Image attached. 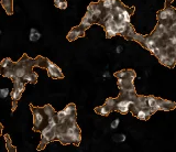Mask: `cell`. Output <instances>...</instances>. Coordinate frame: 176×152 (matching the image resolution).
<instances>
[{
	"label": "cell",
	"mask_w": 176,
	"mask_h": 152,
	"mask_svg": "<svg viewBox=\"0 0 176 152\" xmlns=\"http://www.w3.org/2000/svg\"><path fill=\"white\" fill-rule=\"evenodd\" d=\"M41 136H42V142L39 146V150H42L46 146V143L54 140L56 137V127L54 128V127H51L47 124L45 128L41 131Z\"/></svg>",
	"instance_id": "1"
},
{
	"label": "cell",
	"mask_w": 176,
	"mask_h": 152,
	"mask_svg": "<svg viewBox=\"0 0 176 152\" xmlns=\"http://www.w3.org/2000/svg\"><path fill=\"white\" fill-rule=\"evenodd\" d=\"M46 69H47V74L52 78H63L64 75L62 73V69H59L57 65L53 63L52 61L46 60Z\"/></svg>",
	"instance_id": "2"
},
{
	"label": "cell",
	"mask_w": 176,
	"mask_h": 152,
	"mask_svg": "<svg viewBox=\"0 0 176 152\" xmlns=\"http://www.w3.org/2000/svg\"><path fill=\"white\" fill-rule=\"evenodd\" d=\"M30 107H31V110L33 111V128H34V130H39L43 120H44L43 112L41 111V108L33 107L32 105Z\"/></svg>",
	"instance_id": "3"
},
{
	"label": "cell",
	"mask_w": 176,
	"mask_h": 152,
	"mask_svg": "<svg viewBox=\"0 0 176 152\" xmlns=\"http://www.w3.org/2000/svg\"><path fill=\"white\" fill-rule=\"evenodd\" d=\"M134 101L133 100H129V99H126V98H122L121 100L116 101V105H115V110L119 111L120 114H128V111L130 110V107L132 106Z\"/></svg>",
	"instance_id": "4"
},
{
	"label": "cell",
	"mask_w": 176,
	"mask_h": 152,
	"mask_svg": "<svg viewBox=\"0 0 176 152\" xmlns=\"http://www.w3.org/2000/svg\"><path fill=\"white\" fill-rule=\"evenodd\" d=\"M88 11H90L91 14L94 16V19H95V22L101 20L102 18V7L100 5V2L98 4H90L88 6Z\"/></svg>",
	"instance_id": "5"
},
{
	"label": "cell",
	"mask_w": 176,
	"mask_h": 152,
	"mask_svg": "<svg viewBox=\"0 0 176 152\" xmlns=\"http://www.w3.org/2000/svg\"><path fill=\"white\" fill-rule=\"evenodd\" d=\"M175 103L170 100H165V99H161L158 98V110H164V111H170L175 108Z\"/></svg>",
	"instance_id": "6"
},
{
	"label": "cell",
	"mask_w": 176,
	"mask_h": 152,
	"mask_svg": "<svg viewBox=\"0 0 176 152\" xmlns=\"http://www.w3.org/2000/svg\"><path fill=\"white\" fill-rule=\"evenodd\" d=\"M85 35V30H83L81 27H77V28H73L69 33L67 34L68 41H75L76 39Z\"/></svg>",
	"instance_id": "7"
},
{
	"label": "cell",
	"mask_w": 176,
	"mask_h": 152,
	"mask_svg": "<svg viewBox=\"0 0 176 152\" xmlns=\"http://www.w3.org/2000/svg\"><path fill=\"white\" fill-rule=\"evenodd\" d=\"M104 28L105 31H106V34H107V37H113L118 34V31L116 29V22L104 24Z\"/></svg>",
	"instance_id": "8"
},
{
	"label": "cell",
	"mask_w": 176,
	"mask_h": 152,
	"mask_svg": "<svg viewBox=\"0 0 176 152\" xmlns=\"http://www.w3.org/2000/svg\"><path fill=\"white\" fill-rule=\"evenodd\" d=\"M158 41H160V40H158ZM158 40H155L153 37H144V41H143L142 44L145 46L146 50H149L150 52H153L154 46L158 45Z\"/></svg>",
	"instance_id": "9"
},
{
	"label": "cell",
	"mask_w": 176,
	"mask_h": 152,
	"mask_svg": "<svg viewBox=\"0 0 176 152\" xmlns=\"http://www.w3.org/2000/svg\"><path fill=\"white\" fill-rule=\"evenodd\" d=\"M151 115H152V111L149 108H140L136 111V118L140 120H148Z\"/></svg>",
	"instance_id": "10"
},
{
	"label": "cell",
	"mask_w": 176,
	"mask_h": 152,
	"mask_svg": "<svg viewBox=\"0 0 176 152\" xmlns=\"http://www.w3.org/2000/svg\"><path fill=\"white\" fill-rule=\"evenodd\" d=\"M146 105L148 108L152 111V114L158 111V98L153 96H146Z\"/></svg>",
	"instance_id": "11"
},
{
	"label": "cell",
	"mask_w": 176,
	"mask_h": 152,
	"mask_svg": "<svg viewBox=\"0 0 176 152\" xmlns=\"http://www.w3.org/2000/svg\"><path fill=\"white\" fill-rule=\"evenodd\" d=\"M116 76L118 78H133L136 77V73L133 71H128V69H122L120 72L116 73Z\"/></svg>",
	"instance_id": "12"
},
{
	"label": "cell",
	"mask_w": 176,
	"mask_h": 152,
	"mask_svg": "<svg viewBox=\"0 0 176 152\" xmlns=\"http://www.w3.org/2000/svg\"><path fill=\"white\" fill-rule=\"evenodd\" d=\"M21 79H22L23 82H25V83L34 84L36 82V79H37V75L34 72H28Z\"/></svg>",
	"instance_id": "13"
},
{
	"label": "cell",
	"mask_w": 176,
	"mask_h": 152,
	"mask_svg": "<svg viewBox=\"0 0 176 152\" xmlns=\"http://www.w3.org/2000/svg\"><path fill=\"white\" fill-rule=\"evenodd\" d=\"M1 5L6 10V12L8 14H12L13 12V5H12V0H1Z\"/></svg>",
	"instance_id": "14"
},
{
	"label": "cell",
	"mask_w": 176,
	"mask_h": 152,
	"mask_svg": "<svg viewBox=\"0 0 176 152\" xmlns=\"http://www.w3.org/2000/svg\"><path fill=\"white\" fill-rule=\"evenodd\" d=\"M13 63H12V61L10 60V59H4V60L1 61V63H0V71L1 69H5V71H7V69H13Z\"/></svg>",
	"instance_id": "15"
},
{
	"label": "cell",
	"mask_w": 176,
	"mask_h": 152,
	"mask_svg": "<svg viewBox=\"0 0 176 152\" xmlns=\"http://www.w3.org/2000/svg\"><path fill=\"white\" fill-rule=\"evenodd\" d=\"M66 117H71V116H76V107L74 104H69L63 109Z\"/></svg>",
	"instance_id": "16"
},
{
	"label": "cell",
	"mask_w": 176,
	"mask_h": 152,
	"mask_svg": "<svg viewBox=\"0 0 176 152\" xmlns=\"http://www.w3.org/2000/svg\"><path fill=\"white\" fill-rule=\"evenodd\" d=\"M95 111L101 116H108L112 110H111L107 105H102V106H100V107H97L95 109Z\"/></svg>",
	"instance_id": "17"
},
{
	"label": "cell",
	"mask_w": 176,
	"mask_h": 152,
	"mask_svg": "<svg viewBox=\"0 0 176 152\" xmlns=\"http://www.w3.org/2000/svg\"><path fill=\"white\" fill-rule=\"evenodd\" d=\"M41 37V33L36 30V29L32 28L31 30H30V35H29V40L31 42H36L39 41Z\"/></svg>",
	"instance_id": "18"
},
{
	"label": "cell",
	"mask_w": 176,
	"mask_h": 152,
	"mask_svg": "<svg viewBox=\"0 0 176 152\" xmlns=\"http://www.w3.org/2000/svg\"><path fill=\"white\" fill-rule=\"evenodd\" d=\"M100 5L102 7V9L105 11H110V10H112L113 8V5H112V1L111 0H101L100 1Z\"/></svg>",
	"instance_id": "19"
},
{
	"label": "cell",
	"mask_w": 176,
	"mask_h": 152,
	"mask_svg": "<svg viewBox=\"0 0 176 152\" xmlns=\"http://www.w3.org/2000/svg\"><path fill=\"white\" fill-rule=\"evenodd\" d=\"M42 111H43V114H45V115H47L49 117H52V116H55V110L54 108L51 106V105H45V106L43 107V109H42Z\"/></svg>",
	"instance_id": "20"
},
{
	"label": "cell",
	"mask_w": 176,
	"mask_h": 152,
	"mask_svg": "<svg viewBox=\"0 0 176 152\" xmlns=\"http://www.w3.org/2000/svg\"><path fill=\"white\" fill-rule=\"evenodd\" d=\"M91 24H93V22H91L90 20L88 18H86L85 16L83 17V19H81V24H79V27H81L83 30H86V29H88L89 27H90Z\"/></svg>",
	"instance_id": "21"
},
{
	"label": "cell",
	"mask_w": 176,
	"mask_h": 152,
	"mask_svg": "<svg viewBox=\"0 0 176 152\" xmlns=\"http://www.w3.org/2000/svg\"><path fill=\"white\" fill-rule=\"evenodd\" d=\"M164 66H167V67H174V65H175L176 63V60L175 59H173V57H171V56H168V57H166L164 61H162L161 62Z\"/></svg>",
	"instance_id": "22"
},
{
	"label": "cell",
	"mask_w": 176,
	"mask_h": 152,
	"mask_svg": "<svg viewBox=\"0 0 176 152\" xmlns=\"http://www.w3.org/2000/svg\"><path fill=\"white\" fill-rule=\"evenodd\" d=\"M122 14H123V22L126 23H129L130 24V21H131V12L128 10V8H124V9L122 10Z\"/></svg>",
	"instance_id": "23"
},
{
	"label": "cell",
	"mask_w": 176,
	"mask_h": 152,
	"mask_svg": "<svg viewBox=\"0 0 176 152\" xmlns=\"http://www.w3.org/2000/svg\"><path fill=\"white\" fill-rule=\"evenodd\" d=\"M11 98H12V101H18L20 98H21V93H19V90L17 89V88H14L13 87V89H12V92H11Z\"/></svg>",
	"instance_id": "24"
},
{
	"label": "cell",
	"mask_w": 176,
	"mask_h": 152,
	"mask_svg": "<svg viewBox=\"0 0 176 152\" xmlns=\"http://www.w3.org/2000/svg\"><path fill=\"white\" fill-rule=\"evenodd\" d=\"M105 105H107V106L111 109V110H115V105H116V99H113V98H108L106 103H105Z\"/></svg>",
	"instance_id": "25"
},
{
	"label": "cell",
	"mask_w": 176,
	"mask_h": 152,
	"mask_svg": "<svg viewBox=\"0 0 176 152\" xmlns=\"http://www.w3.org/2000/svg\"><path fill=\"white\" fill-rule=\"evenodd\" d=\"M10 94V90L8 88H0V98H2V99H5L7 97L9 96Z\"/></svg>",
	"instance_id": "26"
},
{
	"label": "cell",
	"mask_w": 176,
	"mask_h": 152,
	"mask_svg": "<svg viewBox=\"0 0 176 152\" xmlns=\"http://www.w3.org/2000/svg\"><path fill=\"white\" fill-rule=\"evenodd\" d=\"M112 139L116 142H123V141H126V136L124 134H115Z\"/></svg>",
	"instance_id": "27"
},
{
	"label": "cell",
	"mask_w": 176,
	"mask_h": 152,
	"mask_svg": "<svg viewBox=\"0 0 176 152\" xmlns=\"http://www.w3.org/2000/svg\"><path fill=\"white\" fill-rule=\"evenodd\" d=\"M119 124H120V119H119V118H117V119H115L112 122H111V124H110V128H111V129H117L118 126H119Z\"/></svg>",
	"instance_id": "28"
},
{
	"label": "cell",
	"mask_w": 176,
	"mask_h": 152,
	"mask_svg": "<svg viewBox=\"0 0 176 152\" xmlns=\"http://www.w3.org/2000/svg\"><path fill=\"white\" fill-rule=\"evenodd\" d=\"M56 7H57L59 9H61V10L66 9V8H67V1H66V0H65V1H61V2H59V4L56 6Z\"/></svg>",
	"instance_id": "29"
},
{
	"label": "cell",
	"mask_w": 176,
	"mask_h": 152,
	"mask_svg": "<svg viewBox=\"0 0 176 152\" xmlns=\"http://www.w3.org/2000/svg\"><path fill=\"white\" fill-rule=\"evenodd\" d=\"M122 51H123V47H122L121 45H118L117 47H116V53H118V54H120Z\"/></svg>",
	"instance_id": "30"
},
{
	"label": "cell",
	"mask_w": 176,
	"mask_h": 152,
	"mask_svg": "<svg viewBox=\"0 0 176 152\" xmlns=\"http://www.w3.org/2000/svg\"><path fill=\"white\" fill-rule=\"evenodd\" d=\"M102 77H110V74H109L108 72H105V73L102 74Z\"/></svg>",
	"instance_id": "31"
},
{
	"label": "cell",
	"mask_w": 176,
	"mask_h": 152,
	"mask_svg": "<svg viewBox=\"0 0 176 152\" xmlns=\"http://www.w3.org/2000/svg\"><path fill=\"white\" fill-rule=\"evenodd\" d=\"M61 1H65V0H54V4H55V6H57L61 2Z\"/></svg>",
	"instance_id": "32"
},
{
	"label": "cell",
	"mask_w": 176,
	"mask_h": 152,
	"mask_svg": "<svg viewBox=\"0 0 176 152\" xmlns=\"http://www.w3.org/2000/svg\"><path fill=\"white\" fill-rule=\"evenodd\" d=\"M174 34H175V35H176V30H175V32H174Z\"/></svg>",
	"instance_id": "33"
},
{
	"label": "cell",
	"mask_w": 176,
	"mask_h": 152,
	"mask_svg": "<svg viewBox=\"0 0 176 152\" xmlns=\"http://www.w3.org/2000/svg\"><path fill=\"white\" fill-rule=\"evenodd\" d=\"M0 34H1V31H0Z\"/></svg>",
	"instance_id": "34"
}]
</instances>
